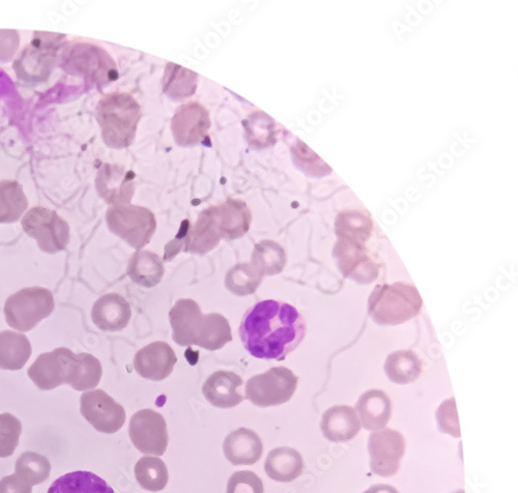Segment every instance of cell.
Instances as JSON below:
<instances>
[{
	"instance_id": "6da1fadb",
	"label": "cell",
	"mask_w": 518,
	"mask_h": 493,
	"mask_svg": "<svg viewBox=\"0 0 518 493\" xmlns=\"http://www.w3.org/2000/svg\"><path fill=\"white\" fill-rule=\"evenodd\" d=\"M239 333L252 357L280 362L302 343L306 323L293 305L266 300L246 312Z\"/></svg>"
},
{
	"instance_id": "7a4b0ae2",
	"label": "cell",
	"mask_w": 518,
	"mask_h": 493,
	"mask_svg": "<svg viewBox=\"0 0 518 493\" xmlns=\"http://www.w3.org/2000/svg\"><path fill=\"white\" fill-rule=\"evenodd\" d=\"M169 319L172 339L180 346L197 345L215 352L233 341L227 319L219 313L204 315L194 300H179L170 310Z\"/></svg>"
},
{
	"instance_id": "3957f363",
	"label": "cell",
	"mask_w": 518,
	"mask_h": 493,
	"mask_svg": "<svg viewBox=\"0 0 518 493\" xmlns=\"http://www.w3.org/2000/svg\"><path fill=\"white\" fill-rule=\"evenodd\" d=\"M141 108L127 93H110L97 106V121L104 143L111 149H126L133 143Z\"/></svg>"
},
{
	"instance_id": "277c9868",
	"label": "cell",
	"mask_w": 518,
	"mask_h": 493,
	"mask_svg": "<svg viewBox=\"0 0 518 493\" xmlns=\"http://www.w3.org/2000/svg\"><path fill=\"white\" fill-rule=\"evenodd\" d=\"M422 305L415 285L395 282L374 288L368 299V314L379 326H399L416 317Z\"/></svg>"
},
{
	"instance_id": "5b68a950",
	"label": "cell",
	"mask_w": 518,
	"mask_h": 493,
	"mask_svg": "<svg viewBox=\"0 0 518 493\" xmlns=\"http://www.w3.org/2000/svg\"><path fill=\"white\" fill-rule=\"evenodd\" d=\"M67 43L66 35L35 32L31 43L14 61L13 70L18 80L31 86L47 82L59 65L61 52Z\"/></svg>"
},
{
	"instance_id": "8992f818",
	"label": "cell",
	"mask_w": 518,
	"mask_h": 493,
	"mask_svg": "<svg viewBox=\"0 0 518 493\" xmlns=\"http://www.w3.org/2000/svg\"><path fill=\"white\" fill-rule=\"evenodd\" d=\"M60 68L103 89L119 78V70L110 54L89 42H70L61 52Z\"/></svg>"
},
{
	"instance_id": "52a82bcc",
	"label": "cell",
	"mask_w": 518,
	"mask_h": 493,
	"mask_svg": "<svg viewBox=\"0 0 518 493\" xmlns=\"http://www.w3.org/2000/svg\"><path fill=\"white\" fill-rule=\"evenodd\" d=\"M55 307L49 289L27 287L7 299L5 315L8 325L17 331H32L43 319L51 315Z\"/></svg>"
},
{
	"instance_id": "ba28073f",
	"label": "cell",
	"mask_w": 518,
	"mask_h": 493,
	"mask_svg": "<svg viewBox=\"0 0 518 493\" xmlns=\"http://www.w3.org/2000/svg\"><path fill=\"white\" fill-rule=\"evenodd\" d=\"M106 222L113 235L136 250L149 245L157 229L154 213L145 207L133 205L110 207Z\"/></svg>"
},
{
	"instance_id": "9c48e42d",
	"label": "cell",
	"mask_w": 518,
	"mask_h": 493,
	"mask_svg": "<svg viewBox=\"0 0 518 493\" xmlns=\"http://www.w3.org/2000/svg\"><path fill=\"white\" fill-rule=\"evenodd\" d=\"M299 383V377L285 367L271 368L265 373L255 375L248 380L245 398L259 408L281 405L289 402Z\"/></svg>"
},
{
	"instance_id": "30bf717a",
	"label": "cell",
	"mask_w": 518,
	"mask_h": 493,
	"mask_svg": "<svg viewBox=\"0 0 518 493\" xmlns=\"http://www.w3.org/2000/svg\"><path fill=\"white\" fill-rule=\"evenodd\" d=\"M21 225L25 234L36 240L43 252L59 253L69 245L70 226L55 211L35 207L25 214Z\"/></svg>"
},
{
	"instance_id": "8fae6325",
	"label": "cell",
	"mask_w": 518,
	"mask_h": 493,
	"mask_svg": "<svg viewBox=\"0 0 518 493\" xmlns=\"http://www.w3.org/2000/svg\"><path fill=\"white\" fill-rule=\"evenodd\" d=\"M333 257L344 278L360 284H370L379 277L380 266L373 259L364 243L338 239L334 247Z\"/></svg>"
},
{
	"instance_id": "7c38bea8",
	"label": "cell",
	"mask_w": 518,
	"mask_h": 493,
	"mask_svg": "<svg viewBox=\"0 0 518 493\" xmlns=\"http://www.w3.org/2000/svg\"><path fill=\"white\" fill-rule=\"evenodd\" d=\"M371 471L381 477L396 475L406 453V440L400 432L385 428L371 433L368 441Z\"/></svg>"
},
{
	"instance_id": "4fadbf2b",
	"label": "cell",
	"mask_w": 518,
	"mask_h": 493,
	"mask_svg": "<svg viewBox=\"0 0 518 493\" xmlns=\"http://www.w3.org/2000/svg\"><path fill=\"white\" fill-rule=\"evenodd\" d=\"M80 412L86 421L102 433L118 432L126 422L123 406L103 390L83 393L80 398Z\"/></svg>"
},
{
	"instance_id": "5bb4252c",
	"label": "cell",
	"mask_w": 518,
	"mask_h": 493,
	"mask_svg": "<svg viewBox=\"0 0 518 493\" xmlns=\"http://www.w3.org/2000/svg\"><path fill=\"white\" fill-rule=\"evenodd\" d=\"M59 359L64 385L76 391L95 389L102 379L103 368L100 361L91 354H74L69 348L54 350Z\"/></svg>"
},
{
	"instance_id": "9a60e30c",
	"label": "cell",
	"mask_w": 518,
	"mask_h": 493,
	"mask_svg": "<svg viewBox=\"0 0 518 493\" xmlns=\"http://www.w3.org/2000/svg\"><path fill=\"white\" fill-rule=\"evenodd\" d=\"M130 439L143 454L162 456L168 446L167 425L164 417L153 410H141L132 416Z\"/></svg>"
},
{
	"instance_id": "2e32d148",
	"label": "cell",
	"mask_w": 518,
	"mask_h": 493,
	"mask_svg": "<svg viewBox=\"0 0 518 493\" xmlns=\"http://www.w3.org/2000/svg\"><path fill=\"white\" fill-rule=\"evenodd\" d=\"M210 128L211 119L208 109L195 101L179 107L171 121L172 136L182 148L195 147L203 142Z\"/></svg>"
},
{
	"instance_id": "e0dca14e",
	"label": "cell",
	"mask_w": 518,
	"mask_h": 493,
	"mask_svg": "<svg viewBox=\"0 0 518 493\" xmlns=\"http://www.w3.org/2000/svg\"><path fill=\"white\" fill-rule=\"evenodd\" d=\"M135 174L125 167L104 164L98 171L96 188L111 207L130 205L135 192Z\"/></svg>"
},
{
	"instance_id": "ac0fdd59",
	"label": "cell",
	"mask_w": 518,
	"mask_h": 493,
	"mask_svg": "<svg viewBox=\"0 0 518 493\" xmlns=\"http://www.w3.org/2000/svg\"><path fill=\"white\" fill-rule=\"evenodd\" d=\"M178 362L172 347L165 342L156 341L137 352L134 368L143 379L160 382L166 379Z\"/></svg>"
},
{
	"instance_id": "d6986e66",
	"label": "cell",
	"mask_w": 518,
	"mask_h": 493,
	"mask_svg": "<svg viewBox=\"0 0 518 493\" xmlns=\"http://www.w3.org/2000/svg\"><path fill=\"white\" fill-rule=\"evenodd\" d=\"M215 224L222 239L238 240L250 229L251 212L246 202L229 198L221 205L212 207Z\"/></svg>"
},
{
	"instance_id": "ffe728a7",
	"label": "cell",
	"mask_w": 518,
	"mask_h": 493,
	"mask_svg": "<svg viewBox=\"0 0 518 493\" xmlns=\"http://www.w3.org/2000/svg\"><path fill=\"white\" fill-rule=\"evenodd\" d=\"M242 377L232 371H217L206 381L203 393L216 408L232 409L243 402Z\"/></svg>"
},
{
	"instance_id": "44dd1931",
	"label": "cell",
	"mask_w": 518,
	"mask_h": 493,
	"mask_svg": "<svg viewBox=\"0 0 518 493\" xmlns=\"http://www.w3.org/2000/svg\"><path fill=\"white\" fill-rule=\"evenodd\" d=\"M223 451L226 459L234 466H252L262 458L264 446L253 430L239 428L227 435Z\"/></svg>"
},
{
	"instance_id": "7402d4cb",
	"label": "cell",
	"mask_w": 518,
	"mask_h": 493,
	"mask_svg": "<svg viewBox=\"0 0 518 493\" xmlns=\"http://www.w3.org/2000/svg\"><path fill=\"white\" fill-rule=\"evenodd\" d=\"M132 316L131 306L118 294H108L95 303L92 310L94 324L104 332H119L127 328Z\"/></svg>"
},
{
	"instance_id": "603a6c76",
	"label": "cell",
	"mask_w": 518,
	"mask_h": 493,
	"mask_svg": "<svg viewBox=\"0 0 518 493\" xmlns=\"http://www.w3.org/2000/svg\"><path fill=\"white\" fill-rule=\"evenodd\" d=\"M321 429L330 442L347 443L357 437L361 424L352 406L335 405L323 415Z\"/></svg>"
},
{
	"instance_id": "cb8c5ba5",
	"label": "cell",
	"mask_w": 518,
	"mask_h": 493,
	"mask_svg": "<svg viewBox=\"0 0 518 493\" xmlns=\"http://www.w3.org/2000/svg\"><path fill=\"white\" fill-rule=\"evenodd\" d=\"M356 410L366 430L378 431L385 428L392 417V401L382 390H369L359 398Z\"/></svg>"
},
{
	"instance_id": "d4e9b609",
	"label": "cell",
	"mask_w": 518,
	"mask_h": 493,
	"mask_svg": "<svg viewBox=\"0 0 518 493\" xmlns=\"http://www.w3.org/2000/svg\"><path fill=\"white\" fill-rule=\"evenodd\" d=\"M304 467L302 455L289 447L272 450L265 462L267 475L271 479L283 483H289L299 478Z\"/></svg>"
},
{
	"instance_id": "484cf974",
	"label": "cell",
	"mask_w": 518,
	"mask_h": 493,
	"mask_svg": "<svg viewBox=\"0 0 518 493\" xmlns=\"http://www.w3.org/2000/svg\"><path fill=\"white\" fill-rule=\"evenodd\" d=\"M165 270L161 257L150 251H137L130 259L127 274L137 285L153 288L163 279Z\"/></svg>"
},
{
	"instance_id": "4316f807",
	"label": "cell",
	"mask_w": 518,
	"mask_h": 493,
	"mask_svg": "<svg viewBox=\"0 0 518 493\" xmlns=\"http://www.w3.org/2000/svg\"><path fill=\"white\" fill-rule=\"evenodd\" d=\"M32 352V344L24 334L0 332V369H22L30 360Z\"/></svg>"
},
{
	"instance_id": "83f0119b",
	"label": "cell",
	"mask_w": 518,
	"mask_h": 493,
	"mask_svg": "<svg viewBox=\"0 0 518 493\" xmlns=\"http://www.w3.org/2000/svg\"><path fill=\"white\" fill-rule=\"evenodd\" d=\"M384 369L392 383L410 385L419 379L423 371V362L414 352L401 350L387 357Z\"/></svg>"
},
{
	"instance_id": "f1b7e54d",
	"label": "cell",
	"mask_w": 518,
	"mask_h": 493,
	"mask_svg": "<svg viewBox=\"0 0 518 493\" xmlns=\"http://www.w3.org/2000/svg\"><path fill=\"white\" fill-rule=\"evenodd\" d=\"M47 493H114V490L99 476L78 471L54 481Z\"/></svg>"
},
{
	"instance_id": "f546056e",
	"label": "cell",
	"mask_w": 518,
	"mask_h": 493,
	"mask_svg": "<svg viewBox=\"0 0 518 493\" xmlns=\"http://www.w3.org/2000/svg\"><path fill=\"white\" fill-rule=\"evenodd\" d=\"M198 74L174 63H168L163 77V92L171 100L184 101L197 89Z\"/></svg>"
},
{
	"instance_id": "4dcf8cb0",
	"label": "cell",
	"mask_w": 518,
	"mask_h": 493,
	"mask_svg": "<svg viewBox=\"0 0 518 493\" xmlns=\"http://www.w3.org/2000/svg\"><path fill=\"white\" fill-rule=\"evenodd\" d=\"M27 209L23 187L17 181H0V223L17 222Z\"/></svg>"
},
{
	"instance_id": "1f68e13d",
	"label": "cell",
	"mask_w": 518,
	"mask_h": 493,
	"mask_svg": "<svg viewBox=\"0 0 518 493\" xmlns=\"http://www.w3.org/2000/svg\"><path fill=\"white\" fill-rule=\"evenodd\" d=\"M250 264L264 277L275 276L283 272L286 254L276 242L262 241L254 246Z\"/></svg>"
},
{
	"instance_id": "d6a6232c",
	"label": "cell",
	"mask_w": 518,
	"mask_h": 493,
	"mask_svg": "<svg viewBox=\"0 0 518 493\" xmlns=\"http://www.w3.org/2000/svg\"><path fill=\"white\" fill-rule=\"evenodd\" d=\"M135 477L139 485L146 490L158 492L168 484V470L163 460L146 456L138 460Z\"/></svg>"
},
{
	"instance_id": "836d02e7",
	"label": "cell",
	"mask_w": 518,
	"mask_h": 493,
	"mask_svg": "<svg viewBox=\"0 0 518 493\" xmlns=\"http://www.w3.org/2000/svg\"><path fill=\"white\" fill-rule=\"evenodd\" d=\"M264 276L259 274L250 263H242L230 269L225 277V287L230 293L246 297L253 295Z\"/></svg>"
},
{
	"instance_id": "e575fe53",
	"label": "cell",
	"mask_w": 518,
	"mask_h": 493,
	"mask_svg": "<svg viewBox=\"0 0 518 493\" xmlns=\"http://www.w3.org/2000/svg\"><path fill=\"white\" fill-rule=\"evenodd\" d=\"M372 231L371 220L355 211L342 212L336 219V235L338 239H348L366 243Z\"/></svg>"
},
{
	"instance_id": "d590c367",
	"label": "cell",
	"mask_w": 518,
	"mask_h": 493,
	"mask_svg": "<svg viewBox=\"0 0 518 493\" xmlns=\"http://www.w3.org/2000/svg\"><path fill=\"white\" fill-rule=\"evenodd\" d=\"M15 474L32 486L48 480L51 473L50 461L35 452H25L16 461Z\"/></svg>"
},
{
	"instance_id": "8d00e7d4",
	"label": "cell",
	"mask_w": 518,
	"mask_h": 493,
	"mask_svg": "<svg viewBox=\"0 0 518 493\" xmlns=\"http://www.w3.org/2000/svg\"><path fill=\"white\" fill-rule=\"evenodd\" d=\"M22 425L18 418L11 414L0 415V458L14 454L19 445Z\"/></svg>"
},
{
	"instance_id": "74e56055",
	"label": "cell",
	"mask_w": 518,
	"mask_h": 493,
	"mask_svg": "<svg viewBox=\"0 0 518 493\" xmlns=\"http://www.w3.org/2000/svg\"><path fill=\"white\" fill-rule=\"evenodd\" d=\"M264 483L255 473L237 472L229 478L226 493H264Z\"/></svg>"
},
{
	"instance_id": "f35d334b",
	"label": "cell",
	"mask_w": 518,
	"mask_h": 493,
	"mask_svg": "<svg viewBox=\"0 0 518 493\" xmlns=\"http://www.w3.org/2000/svg\"><path fill=\"white\" fill-rule=\"evenodd\" d=\"M439 429L452 435L453 438H460V427L454 398L444 401L437 413Z\"/></svg>"
},
{
	"instance_id": "ab89813d",
	"label": "cell",
	"mask_w": 518,
	"mask_h": 493,
	"mask_svg": "<svg viewBox=\"0 0 518 493\" xmlns=\"http://www.w3.org/2000/svg\"><path fill=\"white\" fill-rule=\"evenodd\" d=\"M20 46V35L15 29H0V64L13 61Z\"/></svg>"
},
{
	"instance_id": "60d3db41",
	"label": "cell",
	"mask_w": 518,
	"mask_h": 493,
	"mask_svg": "<svg viewBox=\"0 0 518 493\" xmlns=\"http://www.w3.org/2000/svg\"><path fill=\"white\" fill-rule=\"evenodd\" d=\"M33 486L16 474L0 480V493H32Z\"/></svg>"
},
{
	"instance_id": "b9f144b4",
	"label": "cell",
	"mask_w": 518,
	"mask_h": 493,
	"mask_svg": "<svg viewBox=\"0 0 518 493\" xmlns=\"http://www.w3.org/2000/svg\"><path fill=\"white\" fill-rule=\"evenodd\" d=\"M363 493H400L395 487L388 484L373 485Z\"/></svg>"
},
{
	"instance_id": "7bdbcfd3",
	"label": "cell",
	"mask_w": 518,
	"mask_h": 493,
	"mask_svg": "<svg viewBox=\"0 0 518 493\" xmlns=\"http://www.w3.org/2000/svg\"><path fill=\"white\" fill-rule=\"evenodd\" d=\"M454 493H465V491H463V490H459V491L454 492Z\"/></svg>"
}]
</instances>
